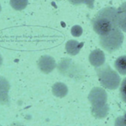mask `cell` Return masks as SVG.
Returning <instances> with one entry per match:
<instances>
[{
	"mask_svg": "<svg viewBox=\"0 0 126 126\" xmlns=\"http://www.w3.org/2000/svg\"><path fill=\"white\" fill-rule=\"evenodd\" d=\"M52 93L58 97H63L67 93L66 86L63 83L57 82L52 87Z\"/></svg>",
	"mask_w": 126,
	"mask_h": 126,
	"instance_id": "obj_5",
	"label": "cell"
},
{
	"mask_svg": "<svg viewBox=\"0 0 126 126\" xmlns=\"http://www.w3.org/2000/svg\"><path fill=\"white\" fill-rule=\"evenodd\" d=\"M1 64H2V57H1V54H0V67H1Z\"/></svg>",
	"mask_w": 126,
	"mask_h": 126,
	"instance_id": "obj_8",
	"label": "cell"
},
{
	"mask_svg": "<svg viewBox=\"0 0 126 126\" xmlns=\"http://www.w3.org/2000/svg\"><path fill=\"white\" fill-rule=\"evenodd\" d=\"M10 4L14 10L20 11L26 8L28 0H10Z\"/></svg>",
	"mask_w": 126,
	"mask_h": 126,
	"instance_id": "obj_6",
	"label": "cell"
},
{
	"mask_svg": "<svg viewBox=\"0 0 126 126\" xmlns=\"http://www.w3.org/2000/svg\"><path fill=\"white\" fill-rule=\"evenodd\" d=\"M12 126H21V125H18V124H16V125H13Z\"/></svg>",
	"mask_w": 126,
	"mask_h": 126,
	"instance_id": "obj_9",
	"label": "cell"
},
{
	"mask_svg": "<svg viewBox=\"0 0 126 126\" xmlns=\"http://www.w3.org/2000/svg\"><path fill=\"white\" fill-rule=\"evenodd\" d=\"M38 68L44 74H49L56 67L55 60L50 56H42L38 60Z\"/></svg>",
	"mask_w": 126,
	"mask_h": 126,
	"instance_id": "obj_2",
	"label": "cell"
},
{
	"mask_svg": "<svg viewBox=\"0 0 126 126\" xmlns=\"http://www.w3.org/2000/svg\"><path fill=\"white\" fill-rule=\"evenodd\" d=\"M114 67L120 74L126 75V56H121L117 58L114 62Z\"/></svg>",
	"mask_w": 126,
	"mask_h": 126,
	"instance_id": "obj_4",
	"label": "cell"
},
{
	"mask_svg": "<svg viewBox=\"0 0 126 126\" xmlns=\"http://www.w3.org/2000/svg\"><path fill=\"white\" fill-rule=\"evenodd\" d=\"M119 19L116 9L106 7L101 10L92 20L94 30L101 36L114 33L118 27Z\"/></svg>",
	"mask_w": 126,
	"mask_h": 126,
	"instance_id": "obj_1",
	"label": "cell"
},
{
	"mask_svg": "<svg viewBox=\"0 0 126 126\" xmlns=\"http://www.w3.org/2000/svg\"><path fill=\"white\" fill-rule=\"evenodd\" d=\"M120 95L123 101L126 103V77L123 79L120 87Z\"/></svg>",
	"mask_w": 126,
	"mask_h": 126,
	"instance_id": "obj_7",
	"label": "cell"
},
{
	"mask_svg": "<svg viewBox=\"0 0 126 126\" xmlns=\"http://www.w3.org/2000/svg\"><path fill=\"white\" fill-rule=\"evenodd\" d=\"M1 4H0V12H1Z\"/></svg>",
	"mask_w": 126,
	"mask_h": 126,
	"instance_id": "obj_11",
	"label": "cell"
},
{
	"mask_svg": "<svg viewBox=\"0 0 126 126\" xmlns=\"http://www.w3.org/2000/svg\"><path fill=\"white\" fill-rule=\"evenodd\" d=\"M125 122H126V115H125Z\"/></svg>",
	"mask_w": 126,
	"mask_h": 126,
	"instance_id": "obj_10",
	"label": "cell"
},
{
	"mask_svg": "<svg viewBox=\"0 0 126 126\" xmlns=\"http://www.w3.org/2000/svg\"><path fill=\"white\" fill-rule=\"evenodd\" d=\"M9 89L10 85L7 79L0 76V102L7 101Z\"/></svg>",
	"mask_w": 126,
	"mask_h": 126,
	"instance_id": "obj_3",
	"label": "cell"
}]
</instances>
